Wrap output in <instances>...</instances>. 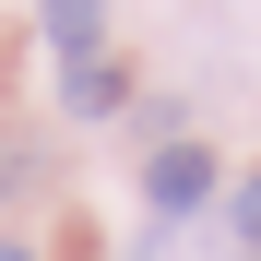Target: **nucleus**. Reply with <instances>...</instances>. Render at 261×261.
Returning a JSON list of instances; mask_svg holds the SVG:
<instances>
[{"label": "nucleus", "instance_id": "obj_1", "mask_svg": "<svg viewBox=\"0 0 261 261\" xmlns=\"http://www.w3.org/2000/svg\"><path fill=\"white\" fill-rule=\"evenodd\" d=\"M143 202H154V214H202V202H214V154H202V143H166V154L143 166Z\"/></svg>", "mask_w": 261, "mask_h": 261}, {"label": "nucleus", "instance_id": "obj_2", "mask_svg": "<svg viewBox=\"0 0 261 261\" xmlns=\"http://www.w3.org/2000/svg\"><path fill=\"white\" fill-rule=\"evenodd\" d=\"M48 36H60V60H95V36H107V0H48Z\"/></svg>", "mask_w": 261, "mask_h": 261}, {"label": "nucleus", "instance_id": "obj_3", "mask_svg": "<svg viewBox=\"0 0 261 261\" xmlns=\"http://www.w3.org/2000/svg\"><path fill=\"white\" fill-rule=\"evenodd\" d=\"M71 107H83V119H119V107H130L119 60H71Z\"/></svg>", "mask_w": 261, "mask_h": 261}, {"label": "nucleus", "instance_id": "obj_4", "mask_svg": "<svg viewBox=\"0 0 261 261\" xmlns=\"http://www.w3.org/2000/svg\"><path fill=\"white\" fill-rule=\"evenodd\" d=\"M238 238H249V249H261V178H249V190H238Z\"/></svg>", "mask_w": 261, "mask_h": 261}, {"label": "nucleus", "instance_id": "obj_5", "mask_svg": "<svg viewBox=\"0 0 261 261\" xmlns=\"http://www.w3.org/2000/svg\"><path fill=\"white\" fill-rule=\"evenodd\" d=\"M0 261H36V249H24V238H0Z\"/></svg>", "mask_w": 261, "mask_h": 261}]
</instances>
